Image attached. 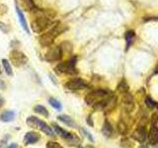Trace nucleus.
Returning a JSON list of instances; mask_svg holds the SVG:
<instances>
[{
    "label": "nucleus",
    "instance_id": "obj_1",
    "mask_svg": "<svg viewBox=\"0 0 158 148\" xmlns=\"http://www.w3.org/2000/svg\"><path fill=\"white\" fill-rule=\"evenodd\" d=\"M32 11L35 13V18L32 23H31V28L33 30V32L35 33H42L44 31H46L48 28H49L52 25V22L51 20V15H48L44 10L35 8Z\"/></svg>",
    "mask_w": 158,
    "mask_h": 148
},
{
    "label": "nucleus",
    "instance_id": "obj_2",
    "mask_svg": "<svg viewBox=\"0 0 158 148\" xmlns=\"http://www.w3.org/2000/svg\"><path fill=\"white\" fill-rule=\"evenodd\" d=\"M66 30L67 27L64 26L60 22L53 23V25H52V28L40 37L39 42L42 47H51L56 38L62 34L64 31H66Z\"/></svg>",
    "mask_w": 158,
    "mask_h": 148
},
{
    "label": "nucleus",
    "instance_id": "obj_3",
    "mask_svg": "<svg viewBox=\"0 0 158 148\" xmlns=\"http://www.w3.org/2000/svg\"><path fill=\"white\" fill-rule=\"evenodd\" d=\"M26 123L30 127L41 130L44 133V134H47L48 136H52L54 134V131L52 130V128L49 126L47 122L43 121L42 120H40V118H38L37 117H34V116L28 117L26 120Z\"/></svg>",
    "mask_w": 158,
    "mask_h": 148
},
{
    "label": "nucleus",
    "instance_id": "obj_4",
    "mask_svg": "<svg viewBox=\"0 0 158 148\" xmlns=\"http://www.w3.org/2000/svg\"><path fill=\"white\" fill-rule=\"evenodd\" d=\"M110 95H111V93L107 90H104V89H97V90H94V91L87 94L85 97V102L87 105L93 107L94 105H96L97 103L103 101L104 99H106Z\"/></svg>",
    "mask_w": 158,
    "mask_h": 148
},
{
    "label": "nucleus",
    "instance_id": "obj_5",
    "mask_svg": "<svg viewBox=\"0 0 158 148\" xmlns=\"http://www.w3.org/2000/svg\"><path fill=\"white\" fill-rule=\"evenodd\" d=\"M76 63V57H72L68 61H64L61 63H58L54 68V71L57 74H69V75H74L77 73V70L75 68Z\"/></svg>",
    "mask_w": 158,
    "mask_h": 148
},
{
    "label": "nucleus",
    "instance_id": "obj_6",
    "mask_svg": "<svg viewBox=\"0 0 158 148\" xmlns=\"http://www.w3.org/2000/svg\"><path fill=\"white\" fill-rule=\"evenodd\" d=\"M10 60H11L14 66L20 67L27 63L28 58L25 56V53H23L22 51H17V49H13V51L10 52Z\"/></svg>",
    "mask_w": 158,
    "mask_h": 148
},
{
    "label": "nucleus",
    "instance_id": "obj_7",
    "mask_svg": "<svg viewBox=\"0 0 158 148\" xmlns=\"http://www.w3.org/2000/svg\"><path fill=\"white\" fill-rule=\"evenodd\" d=\"M63 56L62 51L60 47H49V49L47 51V53L44 54V59L48 62H53L59 60Z\"/></svg>",
    "mask_w": 158,
    "mask_h": 148
},
{
    "label": "nucleus",
    "instance_id": "obj_8",
    "mask_svg": "<svg viewBox=\"0 0 158 148\" xmlns=\"http://www.w3.org/2000/svg\"><path fill=\"white\" fill-rule=\"evenodd\" d=\"M123 112H126V113H130L131 112L135 110V99H133V97L128 92L125 93L123 96Z\"/></svg>",
    "mask_w": 158,
    "mask_h": 148
},
{
    "label": "nucleus",
    "instance_id": "obj_9",
    "mask_svg": "<svg viewBox=\"0 0 158 148\" xmlns=\"http://www.w3.org/2000/svg\"><path fill=\"white\" fill-rule=\"evenodd\" d=\"M65 87L70 90H81L88 87V84L81 78H74L65 83Z\"/></svg>",
    "mask_w": 158,
    "mask_h": 148
},
{
    "label": "nucleus",
    "instance_id": "obj_10",
    "mask_svg": "<svg viewBox=\"0 0 158 148\" xmlns=\"http://www.w3.org/2000/svg\"><path fill=\"white\" fill-rule=\"evenodd\" d=\"M131 137L135 139V141L143 143L145 142L146 138H147V130L145 126H137L136 130L132 132Z\"/></svg>",
    "mask_w": 158,
    "mask_h": 148
},
{
    "label": "nucleus",
    "instance_id": "obj_11",
    "mask_svg": "<svg viewBox=\"0 0 158 148\" xmlns=\"http://www.w3.org/2000/svg\"><path fill=\"white\" fill-rule=\"evenodd\" d=\"M40 139H41V135L36 131H29L27 132L24 136V144L25 145H31L37 143Z\"/></svg>",
    "mask_w": 158,
    "mask_h": 148
},
{
    "label": "nucleus",
    "instance_id": "obj_12",
    "mask_svg": "<svg viewBox=\"0 0 158 148\" xmlns=\"http://www.w3.org/2000/svg\"><path fill=\"white\" fill-rule=\"evenodd\" d=\"M148 136V141L151 145L154 146L155 144L158 143V126L157 125H154V123H151L150 130L147 133Z\"/></svg>",
    "mask_w": 158,
    "mask_h": 148
},
{
    "label": "nucleus",
    "instance_id": "obj_13",
    "mask_svg": "<svg viewBox=\"0 0 158 148\" xmlns=\"http://www.w3.org/2000/svg\"><path fill=\"white\" fill-rule=\"evenodd\" d=\"M52 125H53L54 131L56 132V134H58L61 138H63V139L65 140V141H67L69 138L72 136V134H73V132H68V131H66L65 130H63L62 127L57 125L56 123H52Z\"/></svg>",
    "mask_w": 158,
    "mask_h": 148
},
{
    "label": "nucleus",
    "instance_id": "obj_14",
    "mask_svg": "<svg viewBox=\"0 0 158 148\" xmlns=\"http://www.w3.org/2000/svg\"><path fill=\"white\" fill-rule=\"evenodd\" d=\"M16 12H17V15H18V18H19V21H20V24H21L22 28L25 30V32L26 33H30L29 32V25L27 23V20L26 18H25L24 14H23V11L21 10V8H20L18 5H16Z\"/></svg>",
    "mask_w": 158,
    "mask_h": 148
},
{
    "label": "nucleus",
    "instance_id": "obj_15",
    "mask_svg": "<svg viewBox=\"0 0 158 148\" xmlns=\"http://www.w3.org/2000/svg\"><path fill=\"white\" fill-rule=\"evenodd\" d=\"M102 133L106 137H111L114 133V128L111 125V122L109 121L108 120H105L104 121V125H103V127H102Z\"/></svg>",
    "mask_w": 158,
    "mask_h": 148
},
{
    "label": "nucleus",
    "instance_id": "obj_16",
    "mask_svg": "<svg viewBox=\"0 0 158 148\" xmlns=\"http://www.w3.org/2000/svg\"><path fill=\"white\" fill-rule=\"evenodd\" d=\"M15 117V113L13 111H4L0 113V121H3V122H10L14 120Z\"/></svg>",
    "mask_w": 158,
    "mask_h": 148
},
{
    "label": "nucleus",
    "instance_id": "obj_17",
    "mask_svg": "<svg viewBox=\"0 0 158 148\" xmlns=\"http://www.w3.org/2000/svg\"><path fill=\"white\" fill-rule=\"evenodd\" d=\"M57 120L60 121L61 122H63L64 125H66L67 126H70V127H73V128H75L77 126L76 122L73 121V118H71L70 117H68V116H65V115L58 116Z\"/></svg>",
    "mask_w": 158,
    "mask_h": 148
},
{
    "label": "nucleus",
    "instance_id": "obj_18",
    "mask_svg": "<svg viewBox=\"0 0 158 148\" xmlns=\"http://www.w3.org/2000/svg\"><path fill=\"white\" fill-rule=\"evenodd\" d=\"M21 4V7L23 9L27 10V11H32L33 9L36 8V5H35L33 0H16V3Z\"/></svg>",
    "mask_w": 158,
    "mask_h": 148
},
{
    "label": "nucleus",
    "instance_id": "obj_19",
    "mask_svg": "<svg viewBox=\"0 0 158 148\" xmlns=\"http://www.w3.org/2000/svg\"><path fill=\"white\" fill-rule=\"evenodd\" d=\"M117 128H118V133H120V134H122V135H126L127 133L128 132V130H130V126H128V123H127L123 120H121L120 121L118 122Z\"/></svg>",
    "mask_w": 158,
    "mask_h": 148
},
{
    "label": "nucleus",
    "instance_id": "obj_20",
    "mask_svg": "<svg viewBox=\"0 0 158 148\" xmlns=\"http://www.w3.org/2000/svg\"><path fill=\"white\" fill-rule=\"evenodd\" d=\"M135 38V33L130 30V31H127L126 33V42H127V44H126V51H127L128 48H130L131 44L132 43L133 39Z\"/></svg>",
    "mask_w": 158,
    "mask_h": 148
},
{
    "label": "nucleus",
    "instance_id": "obj_21",
    "mask_svg": "<svg viewBox=\"0 0 158 148\" xmlns=\"http://www.w3.org/2000/svg\"><path fill=\"white\" fill-rule=\"evenodd\" d=\"M34 111L36 112L37 113H40V115H42V116L46 117H48V116H49L48 111L47 110V108L44 107V106H41V105H37L36 107L34 108Z\"/></svg>",
    "mask_w": 158,
    "mask_h": 148
},
{
    "label": "nucleus",
    "instance_id": "obj_22",
    "mask_svg": "<svg viewBox=\"0 0 158 148\" xmlns=\"http://www.w3.org/2000/svg\"><path fill=\"white\" fill-rule=\"evenodd\" d=\"M128 89H130L128 88V84L127 83L126 80H123V79L118 84V91L122 94H125V93L128 92Z\"/></svg>",
    "mask_w": 158,
    "mask_h": 148
},
{
    "label": "nucleus",
    "instance_id": "obj_23",
    "mask_svg": "<svg viewBox=\"0 0 158 148\" xmlns=\"http://www.w3.org/2000/svg\"><path fill=\"white\" fill-rule=\"evenodd\" d=\"M48 103H49V105H51L52 108H54L57 111H60L61 109H62V106H61L60 102L57 101L56 99H54V98H49Z\"/></svg>",
    "mask_w": 158,
    "mask_h": 148
},
{
    "label": "nucleus",
    "instance_id": "obj_24",
    "mask_svg": "<svg viewBox=\"0 0 158 148\" xmlns=\"http://www.w3.org/2000/svg\"><path fill=\"white\" fill-rule=\"evenodd\" d=\"M2 63H3V67H4V70H5V72H6V74L9 76H11L13 74V71H12V67H11L10 62L7 60V59H3Z\"/></svg>",
    "mask_w": 158,
    "mask_h": 148
},
{
    "label": "nucleus",
    "instance_id": "obj_25",
    "mask_svg": "<svg viewBox=\"0 0 158 148\" xmlns=\"http://www.w3.org/2000/svg\"><path fill=\"white\" fill-rule=\"evenodd\" d=\"M121 145L123 148H133L135 147V144H133V142H131L128 138H123L122 141H121Z\"/></svg>",
    "mask_w": 158,
    "mask_h": 148
},
{
    "label": "nucleus",
    "instance_id": "obj_26",
    "mask_svg": "<svg viewBox=\"0 0 158 148\" xmlns=\"http://www.w3.org/2000/svg\"><path fill=\"white\" fill-rule=\"evenodd\" d=\"M145 104H146V106L150 109H157V107H158V103L153 101L150 97H147L145 99Z\"/></svg>",
    "mask_w": 158,
    "mask_h": 148
},
{
    "label": "nucleus",
    "instance_id": "obj_27",
    "mask_svg": "<svg viewBox=\"0 0 158 148\" xmlns=\"http://www.w3.org/2000/svg\"><path fill=\"white\" fill-rule=\"evenodd\" d=\"M80 131H81V133L84 135V136H86L87 138H88V140L89 141H91V142H94V138H93V136H92V134L90 132H89L87 130H85V128H80Z\"/></svg>",
    "mask_w": 158,
    "mask_h": 148
},
{
    "label": "nucleus",
    "instance_id": "obj_28",
    "mask_svg": "<svg viewBox=\"0 0 158 148\" xmlns=\"http://www.w3.org/2000/svg\"><path fill=\"white\" fill-rule=\"evenodd\" d=\"M47 148H64V147L56 141H48L47 143Z\"/></svg>",
    "mask_w": 158,
    "mask_h": 148
},
{
    "label": "nucleus",
    "instance_id": "obj_29",
    "mask_svg": "<svg viewBox=\"0 0 158 148\" xmlns=\"http://www.w3.org/2000/svg\"><path fill=\"white\" fill-rule=\"evenodd\" d=\"M0 30H1L3 33H8L10 31V27L8 26V25L0 22Z\"/></svg>",
    "mask_w": 158,
    "mask_h": 148
},
{
    "label": "nucleus",
    "instance_id": "obj_30",
    "mask_svg": "<svg viewBox=\"0 0 158 148\" xmlns=\"http://www.w3.org/2000/svg\"><path fill=\"white\" fill-rule=\"evenodd\" d=\"M150 121H151V123L157 125V122H158V113H153V115L151 116V117H150Z\"/></svg>",
    "mask_w": 158,
    "mask_h": 148
},
{
    "label": "nucleus",
    "instance_id": "obj_31",
    "mask_svg": "<svg viewBox=\"0 0 158 148\" xmlns=\"http://www.w3.org/2000/svg\"><path fill=\"white\" fill-rule=\"evenodd\" d=\"M6 11H7V6H6V5L0 3V14H4Z\"/></svg>",
    "mask_w": 158,
    "mask_h": 148
},
{
    "label": "nucleus",
    "instance_id": "obj_32",
    "mask_svg": "<svg viewBox=\"0 0 158 148\" xmlns=\"http://www.w3.org/2000/svg\"><path fill=\"white\" fill-rule=\"evenodd\" d=\"M87 123L90 126H93L94 125V123H93V121H92V118H91V116H89L88 117H87Z\"/></svg>",
    "mask_w": 158,
    "mask_h": 148
},
{
    "label": "nucleus",
    "instance_id": "obj_33",
    "mask_svg": "<svg viewBox=\"0 0 158 148\" xmlns=\"http://www.w3.org/2000/svg\"><path fill=\"white\" fill-rule=\"evenodd\" d=\"M3 105H4V99L1 95H0V108H1Z\"/></svg>",
    "mask_w": 158,
    "mask_h": 148
},
{
    "label": "nucleus",
    "instance_id": "obj_34",
    "mask_svg": "<svg viewBox=\"0 0 158 148\" xmlns=\"http://www.w3.org/2000/svg\"><path fill=\"white\" fill-rule=\"evenodd\" d=\"M7 148H18V146L16 143H12V144H10Z\"/></svg>",
    "mask_w": 158,
    "mask_h": 148
},
{
    "label": "nucleus",
    "instance_id": "obj_35",
    "mask_svg": "<svg viewBox=\"0 0 158 148\" xmlns=\"http://www.w3.org/2000/svg\"><path fill=\"white\" fill-rule=\"evenodd\" d=\"M0 88H1V89H4L5 88V84L2 81H0Z\"/></svg>",
    "mask_w": 158,
    "mask_h": 148
},
{
    "label": "nucleus",
    "instance_id": "obj_36",
    "mask_svg": "<svg viewBox=\"0 0 158 148\" xmlns=\"http://www.w3.org/2000/svg\"><path fill=\"white\" fill-rule=\"evenodd\" d=\"M86 148H95V147H93V146H91V145H87Z\"/></svg>",
    "mask_w": 158,
    "mask_h": 148
},
{
    "label": "nucleus",
    "instance_id": "obj_37",
    "mask_svg": "<svg viewBox=\"0 0 158 148\" xmlns=\"http://www.w3.org/2000/svg\"><path fill=\"white\" fill-rule=\"evenodd\" d=\"M2 73V69H1V65H0V74Z\"/></svg>",
    "mask_w": 158,
    "mask_h": 148
},
{
    "label": "nucleus",
    "instance_id": "obj_38",
    "mask_svg": "<svg viewBox=\"0 0 158 148\" xmlns=\"http://www.w3.org/2000/svg\"><path fill=\"white\" fill-rule=\"evenodd\" d=\"M140 148H147V147H146V146H141Z\"/></svg>",
    "mask_w": 158,
    "mask_h": 148
},
{
    "label": "nucleus",
    "instance_id": "obj_39",
    "mask_svg": "<svg viewBox=\"0 0 158 148\" xmlns=\"http://www.w3.org/2000/svg\"><path fill=\"white\" fill-rule=\"evenodd\" d=\"M79 148H83V147H79Z\"/></svg>",
    "mask_w": 158,
    "mask_h": 148
},
{
    "label": "nucleus",
    "instance_id": "obj_40",
    "mask_svg": "<svg viewBox=\"0 0 158 148\" xmlns=\"http://www.w3.org/2000/svg\"><path fill=\"white\" fill-rule=\"evenodd\" d=\"M157 110H158V107H157Z\"/></svg>",
    "mask_w": 158,
    "mask_h": 148
}]
</instances>
